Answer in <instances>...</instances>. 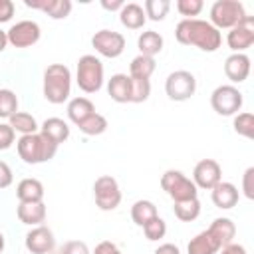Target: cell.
<instances>
[{
  "mask_svg": "<svg viewBox=\"0 0 254 254\" xmlns=\"http://www.w3.org/2000/svg\"><path fill=\"white\" fill-rule=\"evenodd\" d=\"M254 18L246 14L244 6L238 0H216L210 6V24L220 32L222 28H236V26H252Z\"/></svg>",
  "mask_w": 254,
  "mask_h": 254,
  "instance_id": "2",
  "label": "cell"
},
{
  "mask_svg": "<svg viewBox=\"0 0 254 254\" xmlns=\"http://www.w3.org/2000/svg\"><path fill=\"white\" fill-rule=\"evenodd\" d=\"M222 181V169L214 159H202L194 165L192 171V183L196 185V189H214L218 183Z\"/></svg>",
  "mask_w": 254,
  "mask_h": 254,
  "instance_id": "11",
  "label": "cell"
},
{
  "mask_svg": "<svg viewBox=\"0 0 254 254\" xmlns=\"http://www.w3.org/2000/svg\"><path fill=\"white\" fill-rule=\"evenodd\" d=\"M157 64H155V58H149V56H137L131 60L129 64V77H135V79H149L155 71Z\"/></svg>",
  "mask_w": 254,
  "mask_h": 254,
  "instance_id": "27",
  "label": "cell"
},
{
  "mask_svg": "<svg viewBox=\"0 0 254 254\" xmlns=\"http://www.w3.org/2000/svg\"><path fill=\"white\" fill-rule=\"evenodd\" d=\"M210 105L218 115H236L242 107V93L234 85H218L210 93Z\"/></svg>",
  "mask_w": 254,
  "mask_h": 254,
  "instance_id": "8",
  "label": "cell"
},
{
  "mask_svg": "<svg viewBox=\"0 0 254 254\" xmlns=\"http://www.w3.org/2000/svg\"><path fill=\"white\" fill-rule=\"evenodd\" d=\"M224 73L232 83H242L250 73V58L246 54H232L224 62Z\"/></svg>",
  "mask_w": 254,
  "mask_h": 254,
  "instance_id": "15",
  "label": "cell"
},
{
  "mask_svg": "<svg viewBox=\"0 0 254 254\" xmlns=\"http://www.w3.org/2000/svg\"><path fill=\"white\" fill-rule=\"evenodd\" d=\"M187 250H189V254H216V252L220 250V246H218V242L210 236L208 230H202V232H198L194 238H190Z\"/></svg>",
  "mask_w": 254,
  "mask_h": 254,
  "instance_id": "24",
  "label": "cell"
},
{
  "mask_svg": "<svg viewBox=\"0 0 254 254\" xmlns=\"http://www.w3.org/2000/svg\"><path fill=\"white\" fill-rule=\"evenodd\" d=\"M210 232V236L218 242V246H226V244H232V238L236 234V226L230 218H214L212 224L206 228Z\"/></svg>",
  "mask_w": 254,
  "mask_h": 254,
  "instance_id": "21",
  "label": "cell"
},
{
  "mask_svg": "<svg viewBox=\"0 0 254 254\" xmlns=\"http://www.w3.org/2000/svg\"><path fill=\"white\" fill-rule=\"evenodd\" d=\"M14 16V2L10 0H0V24L8 22Z\"/></svg>",
  "mask_w": 254,
  "mask_h": 254,
  "instance_id": "42",
  "label": "cell"
},
{
  "mask_svg": "<svg viewBox=\"0 0 254 254\" xmlns=\"http://www.w3.org/2000/svg\"><path fill=\"white\" fill-rule=\"evenodd\" d=\"M137 46H139L141 56L153 58V56H157V54L163 50V36H161L159 32H155V30H147V32H143V34L139 36Z\"/></svg>",
  "mask_w": 254,
  "mask_h": 254,
  "instance_id": "26",
  "label": "cell"
},
{
  "mask_svg": "<svg viewBox=\"0 0 254 254\" xmlns=\"http://www.w3.org/2000/svg\"><path fill=\"white\" fill-rule=\"evenodd\" d=\"M226 44L234 54H242L244 50H248L254 44V30L252 26H236L228 32L226 36Z\"/></svg>",
  "mask_w": 254,
  "mask_h": 254,
  "instance_id": "16",
  "label": "cell"
},
{
  "mask_svg": "<svg viewBox=\"0 0 254 254\" xmlns=\"http://www.w3.org/2000/svg\"><path fill=\"white\" fill-rule=\"evenodd\" d=\"M10 127L22 135H32V133H38V129H40L36 119L26 111H16L10 117Z\"/></svg>",
  "mask_w": 254,
  "mask_h": 254,
  "instance_id": "29",
  "label": "cell"
},
{
  "mask_svg": "<svg viewBox=\"0 0 254 254\" xmlns=\"http://www.w3.org/2000/svg\"><path fill=\"white\" fill-rule=\"evenodd\" d=\"M62 254H89V248L81 240H69V242L64 244Z\"/></svg>",
  "mask_w": 254,
  "mask_h": 254,
  "instance_id": "39",
  "label": "cell"
},
{
  "mask_svg": "<svg viewBox=\"0 0 254 254\" xmlns=\"http://www.w3.org/2000/svg\"><path fill=\"white\" fill-rule=\"evenodd\" d=\"M56 246V238H54V232L40 224V226H34L28 234H26V248L32 252V254H50Z\"/></svg>",
  "mask_w": 254,
  "mask_h": 254,
  "instance_id": "13",
  "label": "cell"
},
{
  "mask_svg": "<svg viewBox=\"0 0 254 254\" xmlns=\"http://www.w3.org/2000/svg\"><path fill=\"white\" fill-rule=\"evenodd\" d=\"M119 20H121V24H123L125 28H129V30H139V28H143L147 16H145V10H143L139 4L131 2V4H125V6L119 10Z\"/></svg>",
  "mask_w": 254,
  "mask_h": 254,
  "instance_id": "23",
  "label": "cell"
},
{
  "mask_svg": "<svg viewBox=\"0 0 254 254\" xmlns=\"http://www.w3.org/2000/svg\"><path fill=\"white\" fill-rule=\"evenodd\" d=\"M149 95H151V81L131 77V103H143L149 99Z\"/></svg>",
  "mask_w": 254,
  "mask_h": 254,
  "instance_id": "34",
  "label": "cell"
},
{
  "mask_svg": "<svg viewBox=\"0 0 254 254\" xmlns=\"http://www.w3.org/2000/svg\"><path fill=\"white\" fill-rule=\"evenodd\" d=\"M16 131L10 127V123H0V151H6L14 143Z\"/></svg>",
  "mask_w": 254,
  "mask_h": 254,
  "instance_id": "38",
  "label": "cell"
},
{
  "mask_svg": "<svg viewBox=\"0 0 254 254\" xmlns=\"http://www.w3.org/2000/svg\"><path fill=\"white\" fill-rule=\"evenodd\" d=\"M91 46L95 48L97 54L105 58H119L125 50V38L119 32L113 30H99L91 38Z\"/></svg>",
  "mask_w": 254,
  "mask_h": 254,
  "instance_id": "10",
  "label": "cell"
},
{
  "mask_svg": "<svg viewBox=\"0 0 254 254\" xmlns=\"http://www.w3.org/2000/svg\"><path fill=\"white\" fill-rule=\"evenodd\" d=\"M91 113H95V107H93V103L87 97H73L67 103V117L75 125H79L81 121H85Z\"/></svg>",
  "mask_w": 254,
  "mask_h": 254,
  "instance_id": "25",
  "label": "cell"
},
{
  "mask_svg": "<svg viewBox=\"0 0 254 254\" xmlns=\"http://www.w3.org/2000/svg\"><path fill=\"white\" fill-rule=\"evenodd\" d=\"M175 38L185 46H196L202 52H216L222 44V34L204 20L185 18L177 24Z\"/></svg>",
  "mask_w": 254,
  "mask_h": 254,
  "instance_id": "1",
  "label": "cell"
},
{
  "mask_svg": "<svg viewBox=\"0 0 254 254\" xmlns=\"http://www.w3.org/2000/svg\"><path fill=\"white\" fill-rule=\"evenodd\" d=\"M252 179H254V167H248L244 177H242V190H244V196L246 198H254V185H252Z\"/></svg>",
  "mask_w": 254,
  "mask_h": 254,
  "instance_id": "40",
  "label": "cell"
},
{
  "mask_svg": "<svg viewBox=\"0 0 254 254\" xmlns=\"http://www.w3.org/2000/svg\"><path fill=\"white\" fill-rule=\"evenodd\" d=\"M24 4L28 8L46 12L54 20H64L71 12V2L69 0H26Z\"/></svg>",
  "mask_w": 254,
  "mask_h": 254,
  "instance_id": "14",
  "label": "cell"
},
{
  "mask_svg": "<svg viewBox=\"0 0 254 254\" xmlns=\"http://www.w3.org/2000/svg\"><path fill=\"white\" fill-rule=\"evenodd\" d=\"M16 214L22 224L40 226L46 220V204L44 202H20Z\"/></svg>",
  "mask_w": 254,
  "mask_h": 254,
  "instance_id": "18",
  "label": "cell"
},
{
  "mask_svg": "<svg viewBox=\"0 0 254 254\" xmlns=\"http://www.w3.org/2000/svg\"><path fill=\"white\" fill-rule=\"evenodd\" d=\"M220 250H222L220 254H248L246 248L240 246V244H226V246H222Z\"/></svg>",
  "mask_w": 254,
  "mask_h": 254,
  "instance_id": "44",
  "label": "cell"
},
{
  "mask_svg": "<svg viewBox=\"0 0 254 254\" xmlns=\"http://www.w3.org/2000/svg\"><path fill=\"white\" fill-rule=\"evenodd\" d=\"M40 26L32 20H22L16 22L8 32V44H12L14 48H30L40 40Z\"/></svg>",
  "mask_w": 254,
  "mask_h": 254,
  "instance_id": "12",
  "label": "cell"
},
{
  "mask_svg": "<svg viewBox=\"0 0 254 254\" xmlns=\"http://www.w3.org/2000/svg\"><path fill=\"white\" fill-rule=\"evenodd\" d=\"M101 6L105 8V10H121L123 6H125V2L123 0H115V2H107V0H101Z\"/></svg>",
  "mask_w": 254,
  "mask_h": 254,
  "instance_id": "46",
  "label": "cell"
},
{
  "mask_svg": "<svg viewBox=\"0 0 254 254\" xmlns=\"http://www.w3.org/2000/svg\"><path fill=\"white\" fill-rule=\"evenodd\" d=\"M79 131L85 133V135H101L105 129H107V119L101 115V113H91L85 121H81L79 125Z\"/></svg>",
  "mask_w": 254,
  "mask_h": 254,
  "instance_id": "31",
  "label": "cell"
},
{
  "mask_svg": "<svg viewBox=\"0 0 254 254\" xmlns=\"http://www.w3.org/2000/svg\"><path fill=\"white\" fill-rule=\"evenodd\" d=\"M157 214V206L151 202V200H137L133 206H131V218L137 226H145L149 220H153Z\"/></svg>",
  "mask_w": 254,
  "mask_h": 254,
  "instance_id": "28",
  "label": "cell"
},
{
  "mask_svg": "<svg viewBox=\"0 0 254 254\" xmlns=\"http://www.w3.org/2000/svg\"><path fill=\"white\" fill-rule=\"evenodd\" d=\"M16 196L20 202H42L44 185L38 179H22L16 187Z\"/></svg>",
  "mask_w": 254,
  "mask_h": 254,
  "instance_id": "20",
  "label": "cell"
},
{
  "mask_svg": "<svg viewBox=\"0 0 254 254\" xmlns=\"http://www.w3.org/2000/svg\"><path fill=\"white\" fill-rule=\"evenodd\" d=\"M212 192H210V196H212V202L218 206V208H224V210H228V208H232V206H236V202H238V189L232 185V183H224V181H220L214 189H210Z\"/></svg>",
  "mask_w": 254,
  "mask_h": 254,
  "instance_id": "17",
  "label": "cell"
},
{
  "mask_svg": "<svg viewBox=\"0 0 254 254\" xmlns=\"http://www.w3.org/2000/svg\"><path fill=\"white\" fill-rule=\"evenodd\" d=\"M77 85L85 93H95L103 85V64L99 58L85 54L77 60Z\"/></svg>",
  "mask_w": 254,
  "mask_h": 254,
  "instance_id": "5",
  "label": "cell"
},
{
  "mask_svg": "<svg viewBox=\"0 0 254 254\" xmlns=\"http://www.w3.org/2000/svg\"><path fill=\"white\" fill-rule=\"evenodd\" d=\"M153 254H181V250L175 244H161Z\"/></svg>",
  "mask_w": 254,
  "mask_h": 254,
  "instance_id": "45",
  "label": "cell"
},
{
  "mask_svg": "<svg viewBox=\"0 0 254 254\" xmlns=\"http://www.w3.org/2000/svg\"><path fill=\"white\" fill-rule=\"evenodd\" d=\"M107 91L113 101L117 103H127L131 101V77L127 73H115L111 75L107 83Z\"/></svg>",
  "mask_w": 254,
  "mask_h": 254,
  "instance_id": "19",
  "label": "cell"
},
{
  "mask_svg": "<svg viewBox=\"0 0 254 254\" xmlns=\"http://www.w3.org/2000/svg\"><path fill=\"white\" fill-rule=\"evenodd\" d=\"M194 89H196V79L187 69H177V71L169 73V77L165 81V91H167L169 99H173V101L190 99L194 95Z\"/></svg>",
  "mask_w": 254,
  "mask_h": 254,
  "instance_id": "7",
  "label": "cell"
},
{
  "mask_svg": "<svg viewBox=\"0 0 254 254\" xmlns=\"http://www.w3.org/2000/svg\"><path fill=\"white\" fill-rule=\"evenodd\" d=\"M14 181V175H12V169L8 167V163L0 161V189H6L10 187Z\"/></svg>",
  "mask_w": 254,
  "mask_h": 254,
  "instance_id": "41",
  "label": "cell"
},
{
  "mask_svg": "<svg viewBox=\"0 0 254 254\" xmlns=\"http://www.w3.org/2000/svg\"><path fill=\"white\" fill-rule=\"evenodd\" d=\"M93 196H95V204L101 210L117 208L121 202V190H119L117 181L111 175H101L93 183Z\"/></svg>",
  "mask_w": 254,
  "mask_h": 254,
  "instance_id": "9",
  "label": "cell"
},
{
  "mask_svg": "<svg viewBox=\"0 0 254 254\" xmlns=\"http://www.w3.org/2000/svg\"><path fill=\"white\" fill-rule=\"evenodd\" d=\"M6 46H8V36H6V32L0 28V52H4Z\"/></svg>",
  "mask_w": 254,
  "mask_h": 254,
  "instance_id": "47",
  "label": "cell"
},
{
  "mask_svg": "<svg viewBox=\"0 0 254 254\" xmlns=\"http://www.w3.org/2000/svg\"><path fill=\"white\" fill-rule=\"evenodd\" d=\"M177 10L183 16H198L202 10V0H179L177 2Z\"/></svg>",
  "mask_w": 254,
  "mask_h": 254,
  "instance_id": "37",
  "label": "cell"
},
{
  "mask_svg": "<svg viewBox=\"0 0 254 254\" xmlns=\"http://www.w3.org/2000/svg\"><path fill=\"white\" fill-rule=\"evenodd\" d=\"M143 232L147 236V240H159L167 234V224L161 216H155L153 220H149L145 226H143Z\"/></svg>",
  "mask_w": 254,
  "mask_h": 254,
  "instance_id": "36",
  "label": "cell"
},
{
  "mask_svg": "<svg viewBox=\"0 0 254 254\" xmlns=\"http://www.w3.org/2000/svg\"><path fill=\"white\" fill-rule=\"evenodd\" d=\"M18 111V97L12 89H0V117L10 119Z\"/></svg>",
  "mask_w": 254,
  "mask_h": 254,
  "instance_id": "32",
  "label": "cell"
},
{
  "mask_svg": "<svg viewBox=\"0 0 254 254\" xmlns=\"http://www.w3.org/2000/svg\"><path fill=\"white\" fill-rule=\"evenodd\" d=\"M2 250H4V234L0 232V254H2Z\"/></svg>",
  "mask_w": 254,
  "mask_h": 254,
  "instance_id": "48",
  "label": "cell"
},
{
  "mask_svg": "<svg viewBox=\"0 0 254 254\" xmlns=\"http://www.w3.org/2000/svg\"><path fill=\"white\" fill-rule=\"evenodd\" d=\"M175 210V216L183 222H192L194 218H198L200 214V200L198 198H190V200H181V202H175L173 206Z\"/></svg>",
  "mask_w": 254,
  "mask_h": 254,
  "instance_id": "30",
  "label": "cell"
},
{
  "mask_svg": "<svg viewBox=\"0 0 254 254\" xmlns=\"http://www.w3.org/2000/svg\"><path fill=\"white\" fill-rule=\"evenodd\" d=\"M234 131L242 137H252L254 135V117L252 113H238L234 117Z\"/></svg>",
  "mask_w": 254,
  "mask_h": 254,
  "instance_id": "35",
  "label": "cell"
},
{
  "mask_svg": "<svg viewBox=\"0 0 254 254\" xmlns=\"http://www.w3.org/2000/svg\"><path fill=\"white\" fill-rule=\"evenodd\" d=\"M169 8H171L169 0H147L143 10H145V16H147V18L159 22V20H163V18L167 16Z\"/></svg>",
  "mask_w": 254,
  "mask_h": 254,
  "instance_id": "33",
  "label": "cell"
},
{
  "mask_svg": "<svg viewBox=\"0 0 254 254\" xmlns=\"http://www.w3.org/2000/svg\"><path fill=\"white\" fill-rule=\"evenodd\" d=\"M93 254H121V250H119V248H117L113 242L103 240V242H99V244L95 246Z\"/></svg>",
  "mask_w": 254,
  "mask_h": 254,
  "instance_id": "43",
  "label": "cell"
},
{
  "mask_svg": "<svg viewBox=\"0 0 254 254\" xmlns=\"http://www.w3.org/2000/svg\"><path fill=\"white\" fill-rule=\"evenodd\" d=\"M71 91V71L64 64H52L44 71V97L50 103H64Z\"/></svg>",
  "mask_w": 254,
  "mask_h": 254,
  "instance_id": "4",
  "label": "cell"
},
{
  "mask_svg": "<svg viewBox=\"0 0 254 254\" xmlns=\"http://www.w3.org/2000/svg\"><path fill=\"white\" fill-rule=\"evenodd\" d=\"M16 149L24 163L38 165V163H46L54 159L58 145L50 141L48 137H44L42 133H32V135H22L16 143Z\"/></svg>",
  "mask_w": 254,
  "mask_h": 254,
  "instance_id": "3",
  "label": "cell"
},
{
  "mask_svg": "<svg viewBox=\"0 0 254 254\" xmlns=\"http://www.w3.org/2000/svg\"><path fill=\"white\" fill-rule=\"evenodd\" d=\"M40 133H42L44 137H48L50 141H54L56 145H60V143H64V141L69 137V127H67V123H65L64 119H60V117H50V119H46V121L42 123Z\"/></svg>",
  "mask_w": 254,
  "mask_h": 254,
  "instance_id": "22",
  "label": "cell"
},
{
  "mask_svg": "<svg viewBox=\"0 0 254 254\" xmlns=\"http://www.w3.org/2000/svg\"><path fill=\"white\" fill-rule=\"evenodd\" d=\"M161 187L175 202L196 198V185L181 171H175V169L165 171L161 177Z\"/></svg>",
  "mask_w": 254,
  "mask_h": 254,
  "instance_id": "6",
  "label": "cell"
}]
</instances>
